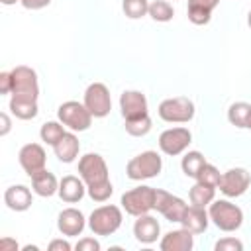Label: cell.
Masks as SVG:
<instances>
[{
  "label": "cell",
  "mask_w": 251,
  "mask_h": 251,
  "mask_svg": "<svg viewBox=\"0 0 251 251\" xmlns=\"http://www.w3.org/2000/svg\"><path fill=\"white\" fill-rule=\"evenodd\" d=\"M12 76V98H20V100H35L39 96V82H37V75L31 67L25 65H18L10 71Z\"/></svg>",
  "instance_id": "cell-1"
},
{
  "label": "cell",
  "mask_w": 251,
  "mask_h": 251,
  "mask_svg": "<svg viewBox=\"0 0 251 251\" xmlns=\"http://www.w3.org/2000/svg\"><path fill=\"white\" fill-rule=\"evenodd\" d=\"M210 220L222 231H235L243 224V212L239 206L231 204L229 200H214L208 210Z\"/></svg>",
  "instance_id": "cell-2"
},
{
  "label": "cell",
  "mask_w": 251,
  "mask_h": 251,
  "mask_svg": "<svg viewBox=\"0 0 251 251\" xmlns=\"http://www.w3.org/2000/svg\"><path fill=\"white\" fill-rule=\"evenodd\" d=\"M57 118L71 131H86L90 127L94 116L88 112V108L84 106V102L80 104L76 100H67V102H63L59 106Z\"/></svg>",
  "instance_id": "cell-3"
},
{
  "label": "cell",
  "mask_w": 251,
  "mask_h": 251,
  "mask_svg": "<svg viewBox=\"0 0 251 251\" xmlns=\"http://www.w3.org/2000/svg\"><path fill=\"white\" fill-rule=\"evenodd\" d=\"M161 169H163V161H161L159 153L157 151H143V153H139L127 161L126 175L131 180H145V178L157 176L161 173Z\"/></svg>",
  "instance_id": "cell-4"
},
{
  "label": "cell",
  "mask_w": 251,
  "mask_h": 251,
  "mask_svg": "<svg viewBox=\"0 0 251 251\" xmlns=\"http://www.w3.org/2000/svg\"><path fill=\"white\" fill-rule=\"evenodd\" d=\"M122 226V210L118 206L106 204L96 208L88 218V227L94 235H112Z\"/></svg>",
  "instance_id": "cell-5"
},
{
  "label": "cell",
  "mask_w": 251,
  "mask_h": 251,
  "mask_svg": "<svg viewBox=\"0 0 251 251\" xmlns=\"http://www.w3.org/2000/svg\"><path fill=\"white\" fill-rule=\"evenodd\" d=\"M159 118L169 124H186L194 118V102L186 96L167 98L159 104Z\"/></svg>",
  "instance_id": "cell-6"
},
{
  "label": "cell",
  "mask_w": 251,
  "mask_h": 251,
  "mask_svg": "<svg viewBox=\"0 0 251 251\" xmlns=\"http://www.w3.org/2000/svg\"><path fill=\"white\" fill-rule=\"evenodd\" d=\"M155 206V188L153 186H135L122 194V208L129 216L149 214Z\"/></svg>",
  "instance_id": "cell-7"
},
{
  "label": "cell",
  "mask_w": 251,
  "mask_h": 251,
  "mask_svg": "<svg viewBox=\"0 0 251 251\" xmlns=\"http://www.w3.org/2000/svg\"><path fill=\"white\" fill-rule=\"evenodd\" d=\"M84 106L88 108V112L94 118H106L112 110V98H110L108 86L102 82L88 84V88L84 92Z\"/></svg>",
  "instance_id": "cell-8"
},
{
  "label": "cell",
  "mask_w": 251,
  "mask_h": 251,
  "mask_svg": "<svg viewBox=\"0 0 251 251\" xmlns=\"http://www.w3.org/2000/svg\"><path fill=\"white\" fill-rule=\"evenodd\" d=\"M78 175H80V178L84 180L86 186L98 184V182L108 180V165H106V161H104L102 155H98V153H86L78 161Z\"/></svg>",
  "instance_id": "cell-9"
},
{
  "label": "cell",
  "mask_w": 251,
  "mask_h": 251,
  "mask_svg": "<svg viewBox=\"0 0 251 251\" xmlns=\"http://www.w3.org/2000/svg\"><path fill=\"white\" fill-rule=\"evenodd\" d=\"M186 204L182 198L178 196H173L171 192L167 190H161V188H155V206L153 210L161 212L169 222H182L184 214H186Z\"/></svg>",
  "instance_id": "cell-10"
},
{
  "label": "cell",
  "mask_w": 251,
  "mask_h": 251,
  "mask_svg": "<svg viewBox=\"0 0 251 251\" xmlns=\"http://www.w3.org/2000/svg\"><path fill=\"white\" fill-rule=\"evenodd\" d=\"M192 141V133L186 127H169L159 135V149L165 155H180Z\"/></svg>",
  "instance_id": "cell-11"
},
{
  "label": "cell",
  "mask_w": 251,
  "mask_h": 251,
  "mask_svg": "<svg viewBox=\"0 0 251 251\" xmlns=\"http://www.w3.org/2000/svg\"><path fill=\"white\" fill-rule=\"evenodd\" d=\"M249 182H251V176L245 169L241 167H235V169H229L222 175V180H220V190L227 196V198H237L241 194H245V190L249 188Z\"/></svg>",
  "instance_id": "cell-12"
},
{
  "label": "cell",
  "mask_w": 251,
  "mask_h": 251,
  "mask_svg": "<svg viewBox=\"0 0 251 251\" xmlns=\"http://www.w3.org/2000/svg\"><path fill=\"white\" fill-rule=\"evenodd\" d=\"M18 159H20V165L29 178L45 169V149L39 143H25L20 149Z\"/></svg>",
  "instance_id": "cell-13"
},
{
  "label": "cell",
  "mask_w": 251,
  "mask_h": 251,
  "mask_svg": "<svg viewBox=\"0 0 251 251\" xmlns=\"http://www.w3.org/2000/svg\"><path fill=\"white\" fill-rule=\"evenodd\" d=\"M120 110L124 120H133L139 116L149 114L147 112V98L139 90H126L120 96Z\"/></svg>",
  "instance_id": "cell-14"
},
{
  "label": "cell",
  "mask_w": 251,
  "mask_h": 251,
  "mask_svg": "<svg viewBox=\"0 0 251 251\" xmlns=\"http://www.w3.org/2000/svg\"><path fill=\"white\" fill-rule=\"evenodd\" d=\"M84 226H86V220H84L82 212L76 210V208H65L59 214V218H57V227L67 237L80 235L82 229H84Z\"/></svg>",
  "instance_id": "cell-15"
},
{
  "label": "cell",
  "mask_w": 251,
  "mask_h": 251,
  "mask_svg": "<svg viewBox=\"0 0 251 251\" xmlns=\"http://www.w3.org/2000/svg\"><path fill=\"white\" fill-rule=\"evenodd\" d=\"M159 233H161V226L153 216H149V214L137 216V220L133 224V235L139 243H145V245L155 243Z\"/></svg>",
  "instance_id": "cell-16"
},
{
  "label": "cell",
  "mask_w": 251,
  "mask_h": 251,
  "mask_svg": "<svg viewBox=\"0 0 251 251\" xmlns=\"http://www.w3.org/2000/svg\"><path fill=\"white\" fill-rule=\"evenodd\" d=\"M84 192H86L84 180L78 178V176H75V175H67V176H63V178L59 180V190H57V194H59V198H61L63 202H67V204H75V202L82 200Z\"/></svg>",
  "instance_id": "cell-17"
},
{
  "label": "cell",
  "mask_w": 251,
  "mask_h": 251,
  "mask_svg": "<svg viewBox=\"0 0 251 251\" xmlns=\"http://www.w3.org/2000/svg\"><path fill=\"white\" fill-rule=\"evenodd\" d=\"M192 245H194V233L184 227L169 231L159 243L161 251H190Z\"/></svg>",
  "instance_id": "cell-18"
},
{
  "label": "cell",
  "mask_w": 251,
  "mask_h": 251,
  "mask_svg": "<svg viewBox=\"0 0 251 251\" xmlns=\"http://www.w3.org/2000/svg\"><path fill=\"white\" fill-rule=\"evenodd\" d=\"M33 198H31V192L27 186L24 184H14V186H8L6 192H4V204L14 210V212H25L29 206H31Z\"/></svg>",
  "instance_id": "cell-19"
},
{
  "label": "cell",
  "mask_w": 251,
  "mask_h": 251,
  "mask_svg": "<svg viewBox=\"0 0 251 251\" xmlns=\"http://www.w3.org/2000/svg\"><path fill=\"white\" fill-rule=\"evenodd\" d=\"M208 222H210V216L202 206H188L180 224L184 229H188L192 233H202V231H206Z\"/></svg>",
  "instance_id": "cell-20"
},
{
  "label": "cell",
  "mask_w": 251,
  "mask_h": 251,
  "mask_svg": "<svg viewBox=\"0 0 251 251\" xmlns=\"http://www.w3.org/2000/svg\"><path fill=\"white\" fill-rule=\"evenodd\" d=\"M53 151L57 155V159L61 163H73L80 151V143L76 139L75 133H65L55 145H53Z\"/></svg>",
  "instance_id": "cell-21"
},
{
  "label": "cell",
  "mask_w": 251,
  "mask_h": 251,
  "mask_svg": "<svg viewBox=\"0 0 251 251\" xmlns=\"http://www.w3.org/2000/svg\"><path fill=\"white\" fill-rule=\"evenodd\" d=\"M31 188L37 196H43V198H49L53 196L57 190H59V180L55 178L53 173H49L47 169L39 171L37 175L31 176Z\"/></svg>",
  "instance_id": "cell-22"
},
{
  "label": "cell",
  "mask_w": 251,
  "mask_h": 251,
  "mask_svg": "<svg viewBox=\"0 0 251 251\" xmlns=\"http://www.w3.org/2000/svg\"><path fill=\"white\" fill-rule=\"evenodd\" d=\"M214 196H216V188L214 186H208V184H202L196 180V184L188 190V198L192 202V206H210L214 202Z\"/></svg>",
  "instance_id": "cell-23"
},
{
  "label": "cell",
  "mask_w": 251,
  "mask_h": 251,
  "mask_svg": "<svg viewBox=\"0 0 251 251\" xmlns=\"http://www.w3.org/2000/svg\"><path fill=\"white\" fill-rule=\"evenodd\" d=\"M10 112L18 120H33L37 116V102L35 100H20L10 98Z\"/></svg>",
  "instance_id": "cell-24"
},
{
  "label": "cell",
  "mask_w": 251,
  "mask_h": 251,
  "mask_svg": "<svg viewBox=\"0 0 251 251\" xmlns=\"http://www.w3.org/2000/svg\"><path fill=\"white\" fill-rule=\"evenodd\" d=\"M204 165H206V159H204V155H202L200 151H188V153L182 157V161H180L182 173H184L186 176H190V178H196L198 173H200V169H202Z\"/></svg>",
  "instance_id": "cell-25"
},
{
  "label": "cell",
  "mask_w": 251,
  "mask_h": 251,
  "mask_svg": "<svg viewBox=\"0 0 251 251\" xmlns=\"http://www.w3.org/2000/svg\"><path fill=\"white\" fill-rule=\"evenodd\" d=\"M65 126L61 122H45L39 129V135H41V141H45L47 145H55L63 135H65Z\"/></svg>",
  "instance_id": "cell-26"
},
{
  "label": "cell",
  "mask_w": 251,
  "mask_h": 251,
  "mask_svg": "<svg viewBox=\"0 0 251 251\" xmlns=\"http://www.w3.org/2000/svg\"><path fill=\"white\" fill-rule=\"evenodd\" d=\"M249 112H251V104H247V102H235L227 110V120L235 127H245Z\"/></svg>",
  "instance_id": "cell-27"
},
{
  "label": "cell",
  "mask_w": 251,
  "mask_h": 251,
  "mask_svg": "<svg viewBox=\"0 0 251 251\" xmlns=\"http://www.w3.org/2000/svg\"><path fill=\"white\" fill-rule=\"evenodd\" d=\"M149 16L155 20V22H171L173 16H175V10L173 6L167 2V0H153L149 4Z\"/></svg>",
  "instance_id": "cell-28"
},
{
  "label": "cell",
  "mask_w": 251,
  "mask_h": 251,
  "mask_svg": "<svg viewBox=\"0 0 251 251\" xmlns=\"http://www.w3.org/2000/svg\"><path fill=\"white\" fill-rule=\"evenodd\" d=\"M126 131L133 137H143L151 131V118L149 114L145 116H139V118H133V120H126Z\"/></svg>",
  "instance_id": "cell-29"
},
{
  "label": "cell",
  "mask_w": 251,
  "mask_h": 251,
  "mask_svg": "<svg viewBox=\"0 0 251 251\" xmlns=\"http://www.w3.org/2000/svg\"><path fill=\"white\" fill-rule=\"evenodd\" d=\"M122 10L127 18L131 20H139L145 14H149V2L147 0H124L122 2Z\"/></svg>",
  "instance_id": "cell-30"
},
{
  "label": "cell",
  "mask_w": 251,
  "mask_h": 251,
  "mask_svg": "<svg viewBox=\"0 0 251 251\" xmlns=\"http://www.w3.org/2000/svg\"><path fill=\"white\" fill-rule=\"evenodd\" d=\"M86 192H88V196H90L94 202H106V200L112 196L114 186H112V182H110V178H108V180H104V182L86 186Z\"/></svg>",
  "instance_id": "cell-31"
},
{
  "label": "cell",
  "mask_w": 251,
  "mask_h": 251,
  "mask_svg": "<svg viewBox=\"0 0 251 251\" xmlns=\"http://www.w3.org/2000/svg\"><path fill=\"white\" fill-rule=\"evenodd\" d=\"M196 180L198 182H202V184H208V186H220V180H222V173L214 167V165H210V163H206L202 169H200V173H198V176H196Z\"/></svg>",
  "instance_id": "cell-32"
},
{
  "label": "cell",
  "mask_w": 251,
  "mask_h": 251,
  "mask_svg": "<svg viewBox=\"0 0 251 251\" xmlns=\"http://www.w3.org/2000/svg\"><path fill=\"white\" fill-rule=\"evenodd\" d=\"M186 14H188V20L194 24V25H204L210 22L212 18V12L206 10V8H200V6H188L186 8Z\"/></svg>",
  "instance_id": "cell-33"
},
{
  "label": "cell",
  "mask_w": 251,
  "mask_h": 251,
  "mask_svg": "<svg viewBox=\"0 0 251 251\" xmlns=\"http://www.w3.org/2000/svg\"><path fill=\"white\" fill-rule=\"evenodd\" d=\"M216 251H243V243L235 237H224L214 245Z\"/></svg>",
  "instance_id": "cell-34"
},
{
  "label": "cell",
  "mask_w": 251,
  "mask_h": 251,
  "mask_svg": "<svg viewBox=\"0 0 251 251\" xmlns=\"http://www.w3.org/2000/svg\"><path fill=\"white\" fill-rule=\"evenodd\" d=\"M76 251H100V243L94 237H84L76 243Z\"/></svg>",
  "instance_id": "cell-35"
},
{
  "label": "cell",
  "mask_w": 251,
  "mask_h": 251,
  "mask_svg": "<svg viewBox=\"0 0 251 251\" xmlns=\"http://www.w3.org/2000/svg\"><path fill=\"white\" fill-rule=\"evenodd\" d=\"M25 10H41L51 4V0H20Z\"/></svg>",
  "instance_id": "cell-36"
},
{
  "label": "cell",
  "mask_w": 251,
  "mask_h": 251,
  "mask_svg": "<svg viewBox=\"0 0 251 251\" xmlns=\"http://www.w3.org/2000/svg\"><path fill=\"white\" fill-rule=\"evenodd\" d=\"M0 92L2 94H10L12 92V76H10V73H2L0 75Z\"/></svg>",
  "instance_id": "cell-37"
},
{
  "label": "cell",
  "mask_w": 251,
  "mask_h": 251,
  "mask_svg": "<svg viewBox=\"0 0 251 251\" xmlns=\"http://www.w3.org/2000/svg\"><path fill=\"white\" fill-rule=\"evenodd\" d=\"M220 4V0H188V6H200V8H206V10H214L216 6Z\"/></svg>",
  "instance_id": "cell-38"
},
{
  "label": "cell",
  "mask_w": 251,
  "mask_h": 251,
  "mask_svg": "<svg viewBox=\"0 0 251 251\" xmlns=\"http://www.w3.org/2000/svg\"><path fill=\"white\" fill-rule=\"evenodd\" d=\"M49 251H71V243L65 239H53L49 243Z\"/></svg>",
  "instance_id": "cell-39"
},
{
  "label": "cell",
  "mask_w": 251,
  "mask_h": 251,
  "mask_svg": "<svg viewBox=\"0 0 251 251\" xmlns=\"http://www.w3.org/2000/svg\"><path fill=\"white\" fill-rule=\"evenodd\" d=\"M16 249H18L16 239H10V237H2L0 239V251H16Z\"/></svg>",
  "instance_id": "cell-40"
},
{
  "label": "cell",
  "mask_w": 251,
  "mask_h": 251,
  "mask_svg": "<svg viewBox=\"0 0 251 251\" xmlns=\"http://www.w3.org/2000/svg\"><path fill=\"white\" fill-rule=\"evenodd\" d=\"M0 124H2V127H0V135H8V131H10V127H12L8 114H0Z\"/></svg>",
  "instance_id": "cell-41"
},
{
  "label": "cell",
  "mask_w": 251,
  "mask_h": 251,
  "mask_svg": "<svg viewBox=\"0 0 251 251\" xmlns=\"http://www.w3.org/2000/svg\"><path fill=\"white\" fill-rule=\"evenodd\" d=\"M2 4H6V6H12V4H16V2H20V0H0Z\"/></svg>",
  "instance_id": "cell-42"
},
{
  "label": "cell",
  "mask_w": 251,
  "mask_h": 251,
  "mask_svg": "<svg viewBox=\"0 0 251 251\" xmlns=\"http://www.w3.org/2000/svg\"><path fill=\"white\" fill-rule=\"evenodd\" d=\"M24 249H25V251H37V247H35V245H25Z\"/></svg>",
  "instance_id": "cell-43"
},
{
  "label": "cell",
  "mask_w": 251,
  "mask_h": 251,
  "mask_svg": "<svg viewBox=\"0 0 251 251\" xmlns=\"http://www.w3.org/2000/svg\"><path fill=\"white\" fill-rule=\"evenodd\" d=\"M245 127L251 129V112H249V116H247V124H245Z\"/></svg>",
  "instance_id": "cell-44"
},
{
  "label": "cell",
  "mask_w": 251,
  "mask_h": 251,
  "mask_svg": "<svg viewBox=\"0 0 251 251\" xmlns=\"http://www.w3.org/2000/svg\"><path fill=\"white\" fill-rule=\"evenodd\" d=\"M247 25L251 27V10H249V14H247Z\"/></svg>",
  "instance_id": "cell-45"
}]
</instances>
